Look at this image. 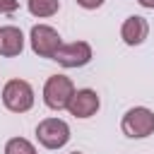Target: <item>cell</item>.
Listing matches in <instances>:
<instances>
[{
  "mask_svg": "<svg viewBox=\"0 0 154 154\" xmlns=\"http://www.w3.org/2000/svg\"><path fill=\"white\" fill-rule=\"evenodd\" d=\"M75 94V84L70 77L65 75H53L46 79L43 84V103L51 108V111H63L67 108L70 99Z\"/></svg>",
  "mask_w": 154,
  "mask_h": 154,
  "instance_id": "obj_1",
  "label": "cell"
},
{
  "mask_svg": "<svg viewBox=\"0 0 154 154\" xmlns=\"http://www.w3.org/2000/svg\"><path fill=\"white\" fill-rule=\"evenodd\" d=\"M2 103L12 113H26L34 106V89L26 79H10L2 87Z\"/></svg>",
  "mask_w": 154,
  "mask_h": 154,
  "instance_id": "obj_2",
  "label": "cell"
},
{
  "mask_svg": "<svg viewBox=\"0 0 154 154\" xmlns=\"http://www.w3.org/2000/svg\"><path fill=\"white\" fill-rule=\"evenodd\" d=\"M120 128L128 137H135V140L149 137L154 132V111H149L147 106H135L123 116Z\"/></svg>",
  "mask_w": 154,
  "mask_h": 154,
  "instance_id": "obj_3",
  "label": "cell"
},
{
  "mask_svg": "<svg viewBox=\"0 0 154 154\" xmlns=\"http://www.w3.org/2000/svg\"><path fill=\"white\" fill-rule=\"evenodd\" d=\"M36 140L46 149H60L70 142V125L60 118H46L36 125Z\"/></svg>",
  "mask_w": 154,
  "mask_h": 154,
  "instance_id": "obj_4",
  "label": "cell"
},
{
  "mask_svg": "<svg viewBox=\"0 0 154 154\" xmlns=\"http://www.w3.org/2000/svg\"><path fill=\"white\" fill-rule=\"evenodd\" d=\"M29 41H31V51L41 58H53L58 53V48L63 46V38L60 34L48 26V24H36L31 26V34H29Z\"/></svg>",
  "mask_w": 154,
  "mask_h": 154,
  "instance_id": "obj_5",
  "label": "cell"
},
{
  "mask_svg": "<svg viewBox=\"0 0 154 154\" xmlns=\"http://www.w3.org/2000/svg\"><path fill=\"white\" fill-rule=\"evenodd\" d=\"M53 60H58L63 67H82L91 60V46L87 41H72V43H63L58 48V53L53 55Z\"/></svg>",
  "mask_w": 154,
  "mask_h": 154,
  "instance_id": "obj_6",
  "label": "cell"
},
{
  "mask_svg": "<svg viewBox=\"0 0 154 154\" xmlns=\"http://www.w3.org/2000/svg\"><path fill=\"white\" fill-rule=\"evenodd\" d=\"M99 106H101V101H99V94L94 89H77L67 103V111L75 118H91L99 111Z\"/></svg>",
  "mask_w": 154,
  "mask_h": 154,
  "instance_id": "obj_7",
  "label": "cell"
},
{
  "mask_svg": "<svg viewBox=\"0 0 154 154\" xmlns=\"http://www.w3.org/2000/svg\"><path fill=\"white\" fill-rule=\"evenodd\" d=\"M147 34H149V24H147V19L140 17V14L128 17V19L123 22V26H120V38H123L128 46H140V43L147 38Z\"/></svg>",
  "mask_w": 154,
  "mask_h": 154,
  "instance_id": "obj_8",
  "label": "cell"
},
{
  "mask_svg": "<svg viewBox=\"0 0 154 154\" xmlns=\"http://www.w3.org/2000/svg\"><path fill=\"white\" fill-rule=\"evenodd\" d=\"M24 51V34L17 26H0V55L14 58Z\"/></svg>",
  "mask_w": 154,
  "mask_h": 154,
  "instance_id": "obj_9",
  "label": "cell"
},
{
  "mask_svg": "<svg viewBox=\"0 0 154 154\" xmlns=\"http://www.w3.org/2000/svg\"><path fill=\"white\" fill-rule=\"evenodd\" d=\"M26 7L34 17H53L60 10V0H26Z\"/></svg>",
  "mask_w": 154,
  "mask_h": 154,
  "instance_id": "obj_10",
  "label": "cell"
},
{
  "mask_svg": "<svg viewBox=\"0 0 154 154\" xmlns=\"http://www.w3.org/2000/svg\"><path fill=\"white\" fill-rule=\"evenodd\" d=\"M5 154H36V147L24 137H12L5 144Z\"/></svg>",
  "mask_w": 154,
  "mask_h": 154,
  "instance_id": "obj_11",
  "label": "cell"
},
{
  "mask_svg": "<svg viewBox=\"0 0 154 154\" xmlns=\"http://www.w3.org/2000/svg\"><path fill=\"white\" fill-rule=\"evenodd\" d=\"M17 7H19L17 0H0V14H12Z\"/></svg>",
  "mask_w": 154,
  "mask_h": 154,
  "instance_id": "obj_12",
  "label": "cell"
},
{
  "mask_svg": "<svg viewBox=\"0 0 154 154\" xmlns=\"http://www.w3.org/2000/svg\"><path fill=\"white\" fill-rule=\"evenodd\" d=\"M77 5L84 7V10H96V7L103 5V0H77Z\"/></svg>",
  "mask_w": 154,
  "mask_h": 154,
  "instance_id": "obj_13",
  "label": "cell"
},
{
  "mask_svg": "<svg viewBox=\"0 0 154 154\" xmlns=\"http://www.w3.org/2000/svg\"><path fill=\"white\" fill-rule=\"evenodd\" d=\"M142 7H149V10H154V0H137Z\"/></svg>",
  "mask_w": 154,
  "mask_h": 154,
  "instance_id": "obj_14",
  "label": "cell"
},
{
  "mask_svg": "<svg viewBox=\"0 0 154 154\" xmlns=\"http://www.w3.org/2000/svg\"><path fill=\"white\" fill-rule=\"evenodd\" d=\"M70 154H82V152H70Z\"/></svg>",
  "mask_w": 154,
  "mask_h": 154,
  "instance_id": "obj_15",
  "label": "cell"
}]
</instances>
